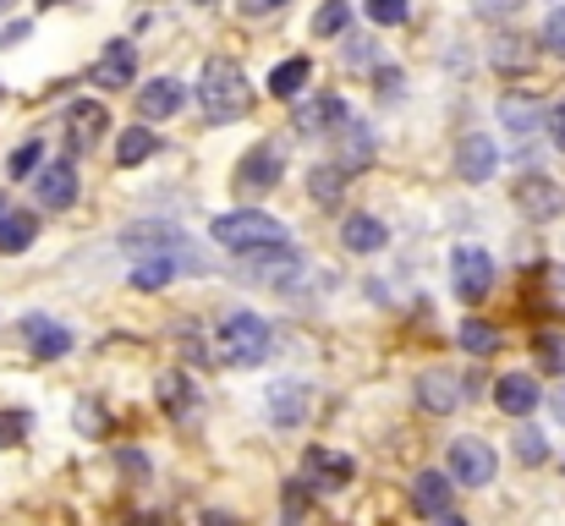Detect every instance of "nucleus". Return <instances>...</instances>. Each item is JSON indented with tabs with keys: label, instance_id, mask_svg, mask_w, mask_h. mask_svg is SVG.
<instances>
[{
	"label": "nucleus",
	"instance_id": "obj_14",
	"mask_svg": "<svg viewBox=\"0 0 565 526\" xmlns=\"http://www.w3.org/2000/svg\"><path fill=\"white\" fill-rule=\"evenodd\" d=\"M33 192H39V203H44V208H72V203H77V171H72L66 160L39 165V175H33Z\"/></svg>",
	"mask_w": 565,
	"mask_h": 526
},
{
	"label": "nucleus",
	"instance_id": "obj_9",
	"mask_svg": "<svg viewBox=\"0 0 565 526\" xmlns=\"http://www.w3.org/2000/svg\"><path fill=\"white\" fill-rule=\"evenodd\" d=\"M280 186V154L269 149V143H258L242 165H236V192L242 197H264V192H275Z\"/></svg>",
	"mask_w": 565,
	"mask_h": 526
},
{
	"label": "nucleus",
	"instance_id": "obj_42",
	"mask_svg": "<svg viewBox=\"0 0 565 526\" xmlns=\"http://www.w3.org/2000/svg\"><path fill=\"white\" fill-rule=\"evenodd\" d=\"M203 526H242V522H231V516H203Z\"/></svg>",
	"mask_w": 565,
	"mask_h": 526
},
{
	"label": "nucleus",
	"instance_id": "obj_7",
	"mask_svg": "<svg viewBox=\"0 0 565 526\" xmlns=\"http://www.w3.org/2000/svg\"><path fill=\"white\" fill-rule=\"evenodd\" d=\"M347 121H352V110H347V99H341V94H313V99H302V105H297L291 132H302V138H335Z\"/></svg>",
	"mask_w": 565,
	"mask_h": 526
},
{
	"label": "nucleus",
	"instance_id": "obj_3",
	"mask_svg": "<svg viewBox=\"0 0 565 526\" xmlns=\"http://www.w3.org/2000/svg\"><path fill=\"white\" fill-rule=\"evenodd\" d=\"M121 247H132L138 258H177V264H192V241L182 236V225H171V219H143V225H132L127 236H121Z\"/></svg>",
	"mask_w": 565,
	"mask_h": 526
},
{
	"label": "nucleus",
	"instance_id": "obj_26",
	"mask_svg": "<svg viewBox=\"0 0 565 526\" xmlns=\"http://www.w3.org/2000/svg\"><path fill=\"white\" fill-rule=\"evenodd\" d=\"M154 149H160V138H154V132H143V127H127V132H121V143H116V160H121V165H143Z\"/></svg>",
	"mask_w": 565,
	"mask_h": 526
},
{
	"label": "nucleus",
	"instance_id": "obj_18",
	"mask_svg": "<svg viewBox=\"0 0 565 526\" xmlns=\"http://www.w3.org/2000/svg\"><path fill=\"white\" fill-rule=\"evenodd\" d=\"M22 335H28L33 356H44V362H55V356L72 351V335L61 324H50V319H22Z\"/></svg>",
	"mask_w": 565,
	"mask_h": 526
},
{
	"label": "nucleus",
	"instance_id": "obj_12",
	"mask_svg": "<svg viewBox=\"0 0 565 526\" xmlns=\"http://www.w3.org/2000/svg\"><path fill=\"white\" fill-rule=\"evenodd\" d=\"M269 422L275 428H302L308 422V384H297V378H280V384H269Z\"/></svg>",
	"mask_w": 565,
	"mask_h": 526
},
{
	"label": "nucleus",
	"instance_id": "obj_5",
	"mask_svg": "<svg viewBox=\"0 0 565 526\" xmlns=\"http://www.w3.org/2000/svg\"><path fill=\"white\" fill-rule=\"evenodd\" d=\"M494 472H500V461H494V444L489 439H478V433L450 439V483L483 489V483H494Z\"/></svg>",
	"mask_w": 565,
	"mask_h": 526
},
{
	"label": "nucleus",
	"instance_id": "obj_10",
	"mask_svg": "<svg viewBox=\"0 0 565 526\" xmlns=\"http://www.w3.org/2000/svg\"><path fill=\"white\" fill-rule=\"evenodd\" d=\"M94 88H127L132 77H138V44H127V39H110L105 44V55L94 61Z\"/></svg>",
	"mask_w": 565,
	"mask_h": 526
},
{
	"label": "nucleus",
	"instance_id": "obj_8",
	"mask_svg": "<svg viewBox=\"0 0 565 526\" xmlns=\"http://www.w3.org/2000/svg\"><path fill=\"white\" fill-rule=\"evenodd\" d=\"M450 286H456L461 302L489 297V286H494V258H489L483 247H456V253H450Z\"/></svg>",
	"mask_w": 565,
	"mask_h": 526
},
{
	"label": "nucleus",
	"instance_id": "obj_1",
	"mask_svg": "<svg viewBox=\"0 0 565 526\" xmlns=\"http://www.w3.org/2000/svg\"><path fill=\"white\" fill-rule=\"evenodd\" d=\"M198 105H203L209 121H242L253 110V88H247L242 66L225 61V55L203 61V72H198Z\"/></svg>",
	"mask_w": 565,
	"mask_h": 526
},
{
	"label": "nucleus",
	"instance_id": "obj_4",
	"mask_svg": "<svg viewBox=\"0 0 565 526\" xmlns=\"http://www.w3.org/2000/svg\"><path fill=\"white\" fill-rule=\"evenodd\" d=\"M220 351H225V362H236V367L264 362V356H269V324H264L258 313H231V319L220 324Z\"/></svg>",
	"mask_w": 565,
	"mask_h": 526
},
{
	"label": "nucleus",
	"instance_id": "obj_31",
	"mask_svg": "<svg viewBox=\"0 0 565 526\" xmlns=\"http://www.w3.org/2000/svg\"><path fill=\"white\" fill-rule=\"evenodd\" d=\"M516 461H522V466H544V461H550L544 433H539V428H527V422L516 428Z\"/></svg>",
	"mask_w": 565,
	"mask_h": 526
},
{
	"label": "nucleus",
	"instance_id": "obj_23",
	"mask_svg": "<svg viewBox=\"0 0 565 526\" xmlns=\"http://www.w3.org/2000/svg\"><path fill=\"white\" fill-rule=\"evenodd\" d=\"M500 121H505V132H511L516 143H527V138L539 132V105L511 94V99H500Z\"/></svg>",
	"mask_w": 565,
	"mask_h": 526
},
{
	"label": "nucleus",
	"instance_id": "obj_34",
	"mask_svg": "<svg viewBox=\"0 0 565 526\" xmlns=\"http://www.w3.org/2000/svg\"><path fill=\"white\" fill-rule=\"evenodd\" d=\"M533 346H539V362H544L550 373H565V341L561 335H539Z\"/></svg>",
	"mask_w": 565,
	"mask_h": 526
},
{
	"label": "nucleus",
	"instance_id": "obj_33",
	"mask_svg": "<svg viewBox=\"0 0 565 526\" xmlns=\"http://www.w3.org/2000/svg\"><path fill=\"white\" fill-rule=\"evenodd\" d=\"M544 50L565 61V6H555V11L544 17Z\"/></svg>",
	"mask_w": 565,
	"mask_h": 526
},
{
	"label": "nucleus",
	"instance_id": "obj_43",
	"mask_svg": "<svg viewBox=\"0 0 565 526\" xmlns=\"http://www.w3.org/2000/svg\"><path fill=\"white\" fill-rule=\"evenodd\" d=\"M439 526H467V522H461V516H450V511H445V516H439Z\"/></svg>",
	"mask_w": 565,
	"mask_h": 526
},
{
	"label": "nucleus",
	"instance_id": "obj_25",
	"mask_svg": "<svg viewBox=\"0 0 565 526\" xmlns=\"http://www.w3.org/2000/svg\"><path fill=\"white\" fill-rule=\"evenodd\" d=\"M33 236H39V219L33 214H22V208H6L0 214V253H22Z\"/></svg>",
	"mask_w": 565,
	"mask_h": 526
},
{
	"label": "nucleus",
	"instance_id": "obj_41",
	"mask_svg": "<svg viewBox=\"0 0 565 526\" xmlns=\"http://www.w3.org/2000/svg\"><path fill=\"white\" fill-rule=\"evenodd\" d=\"M550 406H555V422H565V384L555 389V395H550Z\"/></svg>",
	"mask_w": 565,
	"mask_h": 526
},
{
	"label": "nucleus",
	"instance_id": "obj_40",
	"mask_svg": "<svg viewBox=\"0 0 565 526\" xmlns=\"http://www.w3.org/2000/svg\"><path fill=\"white\" fill-rule=\"evenodd\" d=\"M483 17H500V11H511V6H522V0H472Z\"/></svg>",
	"mask_w": 565,
	"mask_h": 526
},
{
	"label": "nucleus",
	"instance_id": "obj_27",
	"mask_svg": "<svg viewBox=\"0 0 565 526\" xmlns=\"http://www.w3.org/2000/svg\"><path fill=\"white\" fill-rule=\"evenodd\" d=\"M177 269H182L177 258H143V264L132 269V286H138V291H160V286L177 280Z\"/></svg>",
	"mask_w": 565,
	"mask_h": 526
},
{
	"label": "nucleus",
	"instance_id": "obj_30",
	"mask_svg": "<svg viewBox=\"0 0 565 526\" xmlns=\"http://www.w3.org/2000/svg\"><path fill=\"white\" fill-rule=\"evenodd\" d=\"M347 22H352V6H347V0H324L319 17H313V33L330 39V33H347Z\"/></svg>",
	"mask_w": 565,
	"mask_h": 526
},
{
	"label": "nucleus",
	"instance_id": "obj_39",
	"mask_svg": "<svg viewBox=\"0 0 565 526\" xmlns=\"http://www.w3.org/2000/svg\"><path fill=\"white\" fill-rule=\"evenodd\" d=\"M291 0H242V11L247 17H275V11H286Z\"/></svg>",
	"mask_w": 565,
	"mask_h": 526
},
{
	"label": "nucleus",
	"instance_id": "obj_6",
	"mask_svg": "<svg viewBox=\"0 0 565 526\" xmlns=\"http://www.w3.org/2000/svg\"><path fill=\"white\" fill-rule=\"evenodd\" d=\"M511 203H516L527 219H561L565 192H561V181H555V175L522 171L516 181H511Z\"/></svg>",
	"mask_w": 565,
	"mask_h": 526
},
{
	"label": "nucleus",
	"instance_id": "obj_15",
	"mask_svg": "<svg viewBox=\"0 0 565 526\" xmlns=\"http://www.w3.org/2000/svg\"><path fill=\"white\" fill-rule=\"evenodd\" d=\"M182 105H188V88H182L177 77H154V83H143V94H138V110H143L149 121H171Z\"/></svg>",
	"mask_w": 565,
	"mask_h": 526
},
{
	"label": "nucleus",
	"instance_id": "obj_29",
	"mask_svg": "<svg viewBox=\"0 0 565 526\" xmlns=\"http://www.w3.org/2000/svg\"><path fill=\"white\" fill-rule=\"evenodd\" d=\"M341 186H347V171H341V165H319V171H308V192H313L319 203H341Z\"/></svg>",
	"mask_w": 565,
	"mask_h": 526
},
{
	"label": "nucleus",
	"instance_id": "obj_22",
	"mask_svg": "<svg viewBox=\"0 0 565 526\" xmlns=\"http://www.w3.org/2000/svg\"><path fill=\"white\" fill-rule=\"evenodd\" d=\"M335 138H341V171H358V165L374 160V132H369L363 121H347Z\"/></svg>",
	"mask_w": 565,
	"mask_h": 526
},
{
	"label": "nucleus",
	"instance_id": "obj_17",
	"mask_svg": "<svg viewBox=\"0 0 565 526\" xmlns=\"http://www.w3.org/2000/svg\"><path fill=\"white\" fill-rule=\"evenodd\" d=\"M456 175H461V181H489V175H494V143H489L483 132H467V138H461Z\"/></svg>",
	"mask_w": 565,
	"mask_h": 526
},
{
	"label": "nucleus",
	"instance_id": "obj_24",
	"mask_svg": "<svg viewBox=\"0 0 565 526\" xmlns=\"http://www.w3.org/2000/svg\"><path fill=\"white\" fill-rule=\"evenodd\" d=\"M308 72H313V61H308V55L280 61V66L269 72V94H275V99H297V88L308 83Z\"/></svg>",
	"mask_w": 565,
	"mask_h": 526
},
{
	"label": "nucleus",
	"instance_id": "obj_32",
	"mask_svg": "<svg viewBox=\"0 0 565 526\" xmlns=\"http://www.w3.org/2000/svg\"><path fill=\"white\" fill-rule=\"evenodd\" d=\"M363 11H369V22H379V28H401L412 6H406V0H369Z\"/></svg>",
	"mask_w": 565,
	"mask_h": 526
},
{
	"label": "nucleus",
	"instance_id": "obj_45",
	"mask_svg": "<svg viewBox=\"0 0 565 526\" xmlns=\"http://www.w3.org/2000/svg\"><path fill=\"white\" fill-rule=\"evenodd\" d=\"M198 6H209V0H198Z\"/></svg>",
	"mask_w": 565,
	"mask_h": 526
},
{
	"label": "nucleus",
	"instance_id": "obj_16",
	"mask_svg": "<svg viewBox=\"0 0 565 526\" xmlns=\"http://www.w3.org/2000/svg\"><path fill=\"white\" fill-rule=\"evenodd\" d=\"M494 406H500L505 417H527V411L539 406V384H533V373H505V378L494 384Z\"/></svg>",
	"mask_w": 565,
	"mask_h": 526
},
{
	"label": "nucleus",
	"instance_id": "obj_2",
	"mask_svg": "<svg viewBox=\"0 0 565 526\" xmlns=\"http://www.w3.org/2000/svg\"><path fill=\"white\" fill-rule=\"evenodd\" d=\"M209 236H214L220 247H231V253H258V247H286V241H291L286 225L269 219L264 208H231V214H220V219L209 225Z\"/></svg>",
	"mask_w": 565,
	"mask_h": 526
},
{
	"label": "nucleus",
	"instance_id": "obj_46",
	"mask_svg": "<svg viewBox=\"0 0 565 526\" xmlns=\"http://www.w3.org/2000/svg\"><path fill=\"white\" fill-rule=\"evenodd\" d=\"M555 6H561V0H555Z\"/></svg>",
	"mask_w": 565,
	"mask_h": 526
},
{
	"label": "nucleus",
	"instance_id": "obj_21",
	"mask_svg": "<svg viewBox=\"0 0 565 526\" xmlns=\"http://www.w3.org/2000/svg\"><path fill=\"white\" fill-rule=\"evenodd\" d=\"M341 241L352 253H379L390 241V230H384V219H374V214H352V219H341Z\"/></svg>",
	"mask_w": 565,
	"mask_h": 526
},
{
	"label": "nucleus",
	"instance_id": "obj_11",
	"mask_svg": "<svg viewBox=\"0 0 565 526\" xmlns=\"http://www.w3.org/2000/svg\"><path fill=\"white\" fill-rule=\"evenodd\" d=\"M417 406L434 411V417H450V411L461 406V378L445 373V367H428V373L417 378Z\"/></svg>",
	"mask_w": 565,
	"mask_h": 526
},
{
	"label": "nucleus",
	"instance_id": "obj_35",
	"mask_svg": "<svg viewBox=\"0 0 565 526\" xmlns=\"http://www.w3.org/2000/svg\"><path fill=\"white\" fill-rule=\"evenodd\" d=\"M160 400L177 406V411H188V378H182V373H166V378H160Z\"/></svg>",
	"mask_w": 565,
	"mask_h": 526
},
{
	"label": "nucleus",
	"instance_id": "obj_38",
	"mask_svg": "<svg viewBox=\"0 0 565 526\" xmlns=\"http://www.w3.org/2000/svg\"><path fill=\"white\" fill-rule=\"evenodd\" d=\"M544 132H550V143H555V149H561V154H565V105H555V110H550V121H544Z\"/></svg>",
	"mask_w": 565,
	"mask_h": 526
},
{
	"label": "nucleus",
	"instance_id": "obj_44",
	"mask_svg": "<svg viewBox=\"0 0 565 526\" xmlns=\"http://www.w3.org/2000/svg\"><path fill=\"white\" fill-rule=\"evenodd\" d=\"M6 208H11V203H6V197H0V214H6Z\"/></svg>",
	"mask_w": 565,
	"mask_h": 526
},
{
	"label": "nucleus",
	"instance_id": "obj_28",
	"mask_svg": "<svg viewBox=\"0 0 565 526\" xmlns=\"http://www.w3.org/2000/svg\"><path fill=\"white\" fill-rule=\"evenodd\" d=\"M456 335H461V351H472V356H489V351L500 346V330H494V324H483V319H467Z\"/></svg>",
	"mask_w": 565,
	"mask_h": 526
},
{
	"label": "nucleus",
	"instance_id": "obj_37",
	"mask_svg": "<svg viewBox=\"0 0 565 526\" xmlns=\"http://www.w3.org/2000/svg\"><path fill=\"white\" fill-rule=\"evenodd\" d=\"M22 433H28V417H22V411H0V450L17 444Z\"/></svg>",
	"mask_w": 565,
	"mask_h": 526
},
{
	"label": "nucleus",
	"instance_id": "obj_19",
	"mask_svg": "<svg viewBox=\"0 0 565 526\" xmlns=\"http://www.w3.org/2000/svg\"><path fill=\"white\" fill-rule=\"evenodd\" d=\"M66 127H72V149H94L99 143V132L110 127V116H105V105H72V116H66Z\"/></svg>",
	"mask_w": 565,
	"mask_h": 526
},
{
	"label": "nucleus",
	"instance_id": "obj_13",
	"mask_svg": "<svg viewBox=\"0 0 565 526\" xmlns=\"http://www.w3.org/2000/svg\"><path fill=\"white\" fill-rule=\"evenodd\" d=\"M352 477H358V461H352V455L324 450V444L308 450V483H313V489H347Z\"/></svg>",
	"mask_w": 565,
	"mask_h": 526
},
{
	"label": "nucleus",
	"instance_id": "obj_20",
	"mask_svg": "<svg viewBox=\"0 0 565 526\" xmlns=\"http://www.w3.org/2000/svg\"><path fill=\"white\" fill-rule=\"evenodd\" d=\"M412 505H417L423 516H445V511H450V477L417 472V477H412Z\"/></svg>",
	"mask_w": 565,
	"mask_h": 526
},
{
	"label": "nucleus",
	"instance_id": "obj_36",
	"mask_svg": "<svg viewBox=\"0 0 565 526\" xmlns=\"http://www.w3.org/2000/svg\"><path fill=\"white\" fill-rule=\"evenodd\" d=\"M39 165H44V149H39V143H22V149L11 154V165H6V171H11V175H28V171H39Z\"/></svg>",
	"mask_w": 565,
	"mask_h": 526
}]
</instances>
